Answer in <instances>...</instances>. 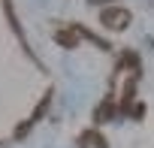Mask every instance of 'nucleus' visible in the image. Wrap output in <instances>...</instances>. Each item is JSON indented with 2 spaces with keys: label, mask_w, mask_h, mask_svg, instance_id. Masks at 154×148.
<instances>
[{
  "label": "nucleus",
  "mask_w": 154,
  "mask_h": 148,
  "mask_svg": "<svg viewBox=\"0 0 154 148\" xmlns=\"http://www.w3.org/2000/svg\"><path fill=\"white\" fill-rule=\"evenodd\" d=\"M103 21H106L109 27H124V24L130 21V15H127L124 9H106V12H103Z\"/></svg>",
  "instance_id": "1"
},
{
  "label": "nucleus",
  "mask_w": 154,
  "mask_h": 148,
  "mask_svg": "<svg viewBox=\"0 0 154 148\" xmlns=\"http://www.w3.org/2000/svg\"><path fill=\"white\" fill-rule=\"evenodd\" d=\"M82 142H85V148H103V139H100L97 133H88Z\"/></svg>",
  "instance_id": "2"
}]
</instances>
